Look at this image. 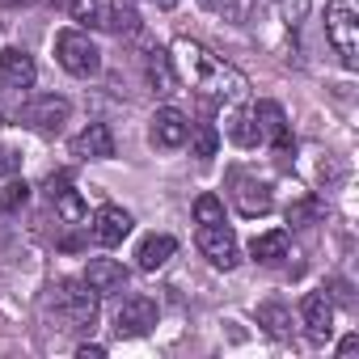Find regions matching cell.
Returning a JSON list of instances; mask_svg holds the SVG:
<instances>
[{
	"label": "cell",
	"mask_w": 359,
	"mask_h": 359,
	"mask_svg": "<svg viewBox=\"0 0 359 359\" xmlns=\"http://www.w3.org/2000/svg\"><path fill=\"white\" fill-rule=\"evenodd\" d=\"M325 34L346 68H359V0H330L325 5Z\"/></svg>",
	"instance_id": "6da1fadb"
},
{
	"label": "cell",
	"mask_w": 359,
	"mask_h": 359,
	"mask_svg": "<svg viewBox=\"0 0 359 359\" xmlns=\"http://www.w3.org/2000/svg\"><path fill=\"white\" fill-rule=\"evenodd\" d=\"M55 60H60L64 72H72L81 81L102 72V51H97V43L85 30H60L55 34Z\"/></svg>",
	"instance_id": "7a4b0ae2"
},
{
	"label": "cell",
	"mask_w": 359,
	"mask_h": 359,
	"mask_svg": "<svg viewBox=\"0 0 359 359\" xmlns=\"http://www.w3.org/2000/svg\"><path fill=\"white\" fill-rule=\"evenodd\" d=\"M55 313L64 317L68 330H93V321H97V292L85 279H64L55 287Z\"/></svg>",
	"instance_id": "3957f363"
},
{
	"label": "cell",
	"mask_w": 359,
	"mask_h": 359,
	"mask_svg": "<svg viewBox=\"0 0 359 359\" xmlns=\"http://www.w3.org/2000/svg\"><path fill=\"white\" fill-rule=\"evenodd\" d=\"M195 89H199V93H203L208 102H220V106L229 102V106H237V102L245 97L250 81H245V76H241L237 68H229L224 60H216V55H212V60L203 64V72H199Z\"/></svg>",
	"instance_id": "277c9868"
},
{
	"label": "cell",
	"mask_w": 359,
	"mask_h": 359,
	"mask_svg": "<svg viewBox=\"0 0 359 359\" xmlns=\"http://www.w3.org/2000/svg\"><path fill=\"white\" fill-rule=\"evenodd\" d=\"M199 254H203L216 271H233V266L241 262L237 237H233V229H224V224H203V229H199Z\"/></svg>",
	"instance_id": "5b68a950"
},
{
	"label": "cell",
	"mask_w": 359,
	"mask_h": 359,
	"mask_svg": "<svg viewBox=\"0 0 359 359\" xmlns=\"http://www.w3.org/2000/svg\"><path fill=\"white\" fill-rule=\"evenodd\" d=\"M156 317L161 313H156L152 296H127L118 317H114V330H118V338H144V334L156 330Z\"/></svg>",
	"instance_id": "8992f818"
},
{
	"label": "cell",
	"mask_w": 359,
	"mask_h": 359,
	"mask_svg": "<svg viewBox=\"0 0 359 359\" xmlns=\"http://www.w3.org/2000/svg\"><path fill=\"white\" fill-rule=\"evenodd\" d=\"M300 321H304V330H309L313 342H325L334 334V296L325 287L321 292H309L300 300Z\"/></svg>",
	"instance_id": "52a82bcc"
},
{
	"label": "cell",
	"mask_w": 359,
	"mask_h": 359,
	"mask_svg": "<svg viewBox=\"0 0 359 359\" xmlns=\"http://www.w3.org/2000/svg\"><path fill=\"white\" fill-rule=\"evenodd\" d=\"M68 114H72V102H68V97H60V93L34 97V102L26 106V123H30L34 131H43V135H55V131L68 123Z\"/></svg>",
	"instance_id": "ba28073f"
},
{
	"label": "cell",
	"mask_w": 359,
	"mask_h": 359,
	"mask_svg": "<svg viewBox=\"0 0 359 359\" xmlns=\"http://www.w3.org/2000/svg\"><path fill=\"white\" fill-rule=\"evenodd\" d=\"M250 114H254V123H258V135H262L266 144H275L279 156H287V152H292V135H287V114H283V106H279V102H258Z\"/></svg>",
	"instance_id": "9c48e42d"
},
{
	"label": "cell",
	"mask_w": 359,
	"mask_h": 359,
	"mask_svg": "<svg viewBox=\"0 0 359 359\" xmlns=\"http://www.w3.org/2000/svg\"><path fill=\"white\" fill-rule=\"evenodd\" d=\"M34 81H39V68H34V60L22 47H5V51H0V85L13 89V93H26Z\"/></svg>",
	"instance_id": "30bf717a"
},
{
	"label": "cell",
	"mask_w": 359,
	"mask_h": 359,
	"mask_svg": "<svg viewBox=\"0 0 359 359\" xmlns=\"http://www.w3.org/2000/svg\"><path fill=\"white\" fill-rule=\"evenodd\" d=\"M191 140V123L177 106H161L152 114V144L156 148H182Z\"/></svg>",
	"instance_id": "8fae6325"
},
{
	"label": "cell",
	"mask_w": 359,
	"mask_h": 359,
	"mask_svg": "<svg viewBox=\"0 0 359 359\" xmlns=\"http://www.w3.org/2000/svg\"><path fill=\"white\" fill-rule=\"evenodd\" d=\"M127 279H131V271H127L123 262H114V258H93V262L85 266V283H89L97 296H114V292H123Z\"/></svg>",
	"instance_id": "7c38bea8"
},
{
	"label": "cell",
	"mask_w": 359,
	"mask_h": 359,
	"mask_svg": "<svg viewBox=\"0 0 359 359\" xmlns=\"http://www.w3.org/2000/svg\"><path fill=\"white\" fill-rule=\"evenodd\" d=\"M131 224H135V220H131V212H123V208L106 203V208L93 216V241H97V245H106V250H110V245H123V237L131 233Z\"/></svg>",
	"instance_id": "4fadbf2b"
},
{
	"label": "cell",
	"mask_w": 359,
	"mask_h": 359,
	"mask_svg": "<svg viewBox=\"0 0 359 359\" xmlns=\"http://www.w3.org/2000/svg\"><path fill=\"white\" fill-rule=\"evenodd\" d=\"M72 156L81 161H110L114 156V135L106 123H89L76 140H72Z\"/></svg>",
	"instance_id": "5bb4252c"
},
{
	"label": "cell",
	"mask_w": 359,
	"mask_h": 359,
	"mask_svg": "<svg viewBox=\"0 0 359 359\" xmlns=\"http://www.w3.org/2000/svg\"><path fill=\"white\" fill-rule=\"evenodd\" d=\"M233 199H237V212L241 216H266L271 208H275V195H271V187L266 182H258V177H237V191H233Z\"/></svg>",
	"instance_id": "9a60e30c"
},
{
	"label": "cell",
	"mask_w": 359,
	"mask_h": 359,
	"mask_svg": "<svg viewBox=\"0 0 359 359\" xmlns=\"http://www.w3.org/2000/svg\"><path fill=\"white\" fill-rule=\"evenodd\" d=\"M173 250H177V241H173L169 233H152V237L140 241V250H135V266H140V271H156V266H165V262L173 258Z\"/></svg>",
	"instance_id": "2e32d148"
},
{
	"label": "cell",
	"mask_w": 359,
	"mask_h": 359,
	"mask_svg": "<svg viewBox=\"0 0 359 359\" xmlns=\"http://www.w3.org/2000/svg\"><path fill=\"white\" fill-rule=\"evenodd\" d=\"M144 72H148V85H152L156 93H173V89H177V72H173V64H169V51H148Z\"/></svg>",
	"instance_id": "e0dca14e"
},
{
	"label": "cell",
	"mask_w": 359,
	"mask_h": 359,
	"mask_svg": "<svg viewBox=\"0 0 359 359\" xmlns=\"http://www.w3.org/2000/svg\"><path fill=\"white\" fill-rule=\"evenodd\" d=\"M68 13L85 30H106V22H110V0H72Z\"/></svg>",
	"instance_id": "ac0fdd59"
},
{
	"label": "cell",
	"mask_w": 359,
	"mask_h": 359,
	"mask_svg": "<svg viewBox=\"0 0 359 359\" xmlns=\"http://www.w3.org/2000/svg\"><path fill=\"white\" fill-rule=\"evenodd\" d=\"M250 254H254L258 262H279V258H287V233H283V229L258 233L254 245H250Z\"/></svg>",
	"instance_id": "d6986e66"
},
{
	"label": "cell",
	"mask_w": 359,
	"mask_h": 359,
	"mask_svg": "<svg viewBox=\"0 0 359 359\" xmlns=\"http://www.w3.org/2000/svg\"><path fill=\"white\" fill-rule=\"evenodd\" d=\"M258 325H262L271 338H287V334H292V313H287L283 304L266 300V304H258Z\"/></svg>",
	"instance_id": "ffe728a7"
},
{
	"label": "cell",
	"mask_w": 359,
	"mask_h": 359,
	"mask_svg": "<svg viewBox=\"0 0 359 359\" xmlns=\"http://www.w3.org/2000/svg\"><path fill=\"white\" fill-rule=\"evenodd\" d=\"M229 135H233V144H237V148H258V144H262L258 123H254V114H250V110H237V114L229 118Z\"/></svg>",
	"instance_id": "44dd1931"
},
{
	"label": "cell",
	"mask_w": 359,
	"mask_h": 359,
	"mask_svg": "<svg viewBox=\"0 0 359 359\" xmlns=\"http://www.w3.org/2000/svg\"><path fill=\"white\" fill-rule=\"evenodd\" d=\"M321 216H325V203H321V199H313V195H304V199H296V203L287 208V224H296V229L317 224Z\"/></svg>",
	"instance_id": "7402d4cb"
},
{
	"label": "cell",
	"mask_w": 359,
	"mask_h": 359,
	"mask_svg": "<svg viewBox=\"0 0 359 359\" xmlns=\"http://www.w3.org/2000/svg\"><path fill=\"white\" fill-rule=\"evenodd\" d=\"M110 34H135L140 30V13L131 5H110V22H106Z\"/></svg>",
	"instance_id": "603a6c76"
},
{
	"label": "cell",
	"mask_w": 359,
	"mask_h": 359,
	"mask_svg": "<svg viewBox=\"0 0 359 359\" xmlns=\"http://www.w3.org/2000/svg\"><path fill=\"white\" fill-rule=\"evenodd\" d=\"M191 144H195V156H199V161H212L216 148H220V131H216L212 123H199L195 135H191Z\"/></svg>",
	"instance_id": "cb8c5ba5"
},
{
	"label": "cell",
	"mask_w": 359,
	"mask_h": 359,
	"mask_svg": "<svg viewBox=\"0 0 359 359\" xmlns=\"http://www.w3.org/2000/svg\"><path fill=\"white\" fill-rule=\"evenodd\" d=\"M55 208H60V216H64L68 224H81V220L89 216V208H85V199H81L76 191H64V195H55Z\"/></svg>",
	"instance_id": "d4e9b609"
},
{
	"label": "cell",
	"mask_w": 359,
	"mask_h": 359,
	"mask_svg": "<svg viewBox=\"0 0 359 359\" xmlns=\"http://www.w3.org/2000/svg\"><path fill=\"white\" fill-rule=\"evenodd\" d=\"M195 220L199 224H224V203L216 195H199L195 199Z\"/></svg>",
	"instance_id": "484cf974"
},
{
	"label": "cell",
	"mask_w": 359,
	"mask_h": 359,
	"mask_svg": "<svg viewBox=\"0 0 359 359\" xmlns=\"http://www.w3.org/2000/svg\"><path fill=\"white\" fill-rule=\"evenodd\" d=\"M26 199H30V187L26 182H9L5 191H0V212H18V208H26Z\"/></svg>",
	"instance_id": "4316f807"
},
{
	"label": "cell",
	"mask_w": 359,
	"mask_h": 359,
	"mask_svg": "<svg viewBox=\"0 0 359 359\" xmlns=\"http://www.w3.org/2000/svg\"><path fill=\"white\" fill-rule=\"evenodd\" d=\"M279 13H283V22L296 30V26L309 18V0H279Z\"/></svg>",
	"instance_id": "83f0119b"
},
{
	"label": "cell",
	"mask_w": 359,
	"mask_h": 359,
	"mask_svg": "<svg viewBox=\"0 0 359 359\" xmlns=\"http://www.w3.org/2000/svg\"><path fill=\"white\" fill-rule=\"evenodd\" d=\"M68 187H72V173H68V169H60V173H51V177H47V195H51V199H55V195H64Z\"/></svg>",
	"instance_id": "f1b7e54d"
},
{
	"label": "cell",
	"mask_w": 359,
	"mask_h": 359,
	"mask_svg": "<svg viewBox=\"0 0 359 359\" xmlns=\"http://www.w3.org/2000/svg\"><path fill=\"white\" fill-rule=\"evenodd\" d=\"M18 169V152L13 148H5V144H0V177H9Z\"/></svg>",
	"instance_id": "f546056e"
},
{
	"label": "cell",
	"mask_w": 359,
	"mask_h": 359,
	"mask_svg": "<svg viewBox=\"0 0 359 359\" xmlns=\"http://www.w3.org/2000/svg\"><path fill=\"white\" fill-rule=\"evenodd\" d=\"M355 351H359V334H346V338L338 342V355L346 359V355H355Z\"/></svg>",
	"instance_id": "4dcf8cb0"
},
{
	"label": "cell",
	"mask_w": 359,
	"mask_h": 359,
	"mask_svg": "<svg viewBox=\"0 0 359 359\" xmlns=\"http://www.w3.org/2000/svg\"><path fill=\"white\" fill-rule=\"evenodd\" d=\"M102 355H106V346H97V342H93V346L85 342V346L76 351V359H102Z\"/></svg>",
	"instance_id": "1f68e13d"
},
{
	"label": "cell",
	"mask_w": 359,
	"mask_h": 359,
	"mask_svg": "<svg viewBox=\"0 0 359 359\" xmlns=\"http://www.w3.org/2000/svg\"><path fill=\"white\" fill-rule=\"evenodd\" d=\"M330 287H334V296H338V300H351V287H346V283H342V279H334V283H330Z\"/></svg>",
	"instance_id": "d6a6232c"
},
{
	"label": "cell",
	"mask_w": 359,
	"mask_h": 359,
	"mask_svg": "<svg viewBox=\"0 0 359 359\" xmlns=\"http://www.w3.org/2000/svg\"><path fill=\"white\" fill-rule=\"evenodd\" d=\"M156 5H161V9H173V5H177V0H156Z\"/></svg>",
	"instance_id": "836d02e7"
},
{
	"label": "cell",
	"mask_w": 359,
	"mask_h": 359,
	"mask_svg": "<svg viewBox=\"0 0 359 359\" xmlns=\"http://www.w3.org/2000/svg\"><path fill=\"white\" fill-rule=\"evenodd\" d=\"M199 5H212V9H216V5H224V0H199Z\"/></svg>",
	"instance_id": "e575fe53"
},
{
	"label": "cell",
	"mask_w": 359,
	"mask_h": 359,
	"mask_svg": "<svg viewBox=\"0 0 359 359\" xmlns=\"http://www.w3.org/2000/svg\"><path fill=\"white\" fill-rule=\"evenodd\" d=\"M5 5H30V0H5Z\"/></svg>",
	"instance_id": "d590c367"
}]
</instances>
